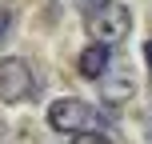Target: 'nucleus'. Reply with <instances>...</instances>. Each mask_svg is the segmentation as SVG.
I'll use <instances>...</instances> for the list:
<instances>
[{"label":"nucleus","instance_id":"obj_1","mask_svg":"<svg viewBox=\"0 0 152 144\" xmlns=\"http://www.w3.org/2000/svg\"><path fill=\"white\" fill-rule=\"evenodd\" d=\"M84 28H88L92 44L116 48V44H124V40H128V32H132V8L108 0L104 8H96L92 16H84Z\"/></svg>","mask_w":152,"mask_h":144},{"label":"nucleus","instance_id":"obj_2","mask_svg":"<svg viewBox=\"0 0 152 144\" xmlns=\"http://www.w3.org/2000/svg\"><path fill=\"white\" fill-rule=\"evenodd\" d=\"M96 108L88 104V100L80 96H60L48 104V124H52L56 132H64V136H76V132H92L96 128Z\"/></svg>","mask_w":152,"mask_h":144},{"label":"nucleus","instance_id":"obj_3","mask_svg":"<svg viewBox=\"0 0 152 144\" xmlns=\"http://www.w3.org/2000/svg\"><path fill=\"white\" fill-rule=\"evenodd\" d=\"M96 88H100V100H104V104H128L132 92H136V72H132V64L112 60L108 72L96 80Z\"/></svg>","mask_w":152,"mask_h":144},{"label":"nucleus","instance_id":"obj_4","mask_svg":"<svg viewBox=\"0 0 152 144\" xmlns=\"http://www.w3.org/2000/svg\"><path fill=\"white\" fill-rule=\"evenodd\" d=\"M28 96H32V68L20 56H4L0 60V100L16 104V100H28Z\"/></svg>","mask_w":152,"mask_h":144},{"label":"nucleus","instance_id":"obj_5","mask_svg":"<svg viewBox=\"0 0 152 144\" xmlns=\"http://www.w3.org/2000/svg\"><path fill=\"white\" fill-rule=\"evenodd\" d=\"M108 64H112V48L88 44V48L80 52V60H76V68H80V76H88V80H100V76L108 72Z\"/></svg>","mask_w":152,"mask_h":144},{"label":"nucleus","instance_id":"obj_6","mask_svg":"<svg viewBox=\"0 0 152 144\" xmlns=\"http://www.w3.org/2000/svg\"><path fill=\"white\" fill-rule=\"evenodd\" d=\"M68 144H112V136H104V132H76V136H68Z\"/></svg>","mask_w":152,"mask_h":144},{"label":"nucleus","instance_id":"obj_7","mask_svg":"<svg viewBox=\"0 0 152 144\" xmlns=\"http://www.w3.org/2000/svg\"><path fill=\"white\" fill-rule=\"evenodd\" d=\"M12 20H16V12H12V8H0V48H4L8 32H12Z\"/></svg>","mask_w":152,"mask_h":144},{"label":"nucleus","instance_id":"obj_8","mask_svg":"<svg viewBox=\"0 0 152 144\" xmlns=\"http://www.w3.org/2000/svg\"><path fill=\"white\" fill-rule=\"evenodd\" d=\"M72 4H76V8H80V12H84V16H92V12H96V8H104V4H108V0H72Z\"/></svg>","mask_w":152,"mask_h":144},{"label":"nucleus","instance_id":"obj_9","mask_svg":"<svg viewBox=\"0 0 152 144\" xmlns=\"http://www.w3.org/2000/svg\"><path fill=\"white\" fill-rule=\"evenodd\" d=\"M144 60H148V68H152V40L144 44Z\"/></svg>","mask_w":152,"mask_h":144},{"label":"nucleus","instance_id":"obj_10","mask_svg":"<svg viewBox=\"0 0 152 144\" xmlns=\"http://www.w3.org/2000/svg\"><path fill=\"white\" fill-rule=\"evenodd\" d=\"M148 140H152V112H148Z\"/></svg>","mask_w":152,"mask_h":144},{"label":"nucleus","instance_id":"obj_11","mask_svg":"<svg viewBox=\"0 0 152 144\" xmlns=\"http://www.w3.org/2000/svg\"><path fill=\"white\" fill-rule=\"evenodd\" d=\"M0 132H4V120H0Z\"/></svg>","mask_w":152,"mask_h":144}]
</instances>
